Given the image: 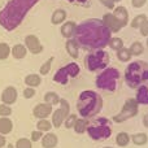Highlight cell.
Returning a JSON list of instances; mask_svg holds the SVG:
<instances>
[{"mask_svg": "<svg viewBox=\"0 0 148 148\" xmlns=\"http://www.w3.org/2000/svg\"><path fill=\"white\" fill-rule=\"evenodd\" d=\"M36 129H38L39 131H42V133H44V131H49L52 129V122L48 121L47 118L40 120V121H38V123H36Z\"/></svg>", "mask_w": 148, "mask_h": 148, "instance_id": "obj_32", "label": "cell"}, {"mask_svg": "<svg viewBox=\"0 0 148 148\" xmlns=\"http://www.w3.org/2000/svg\"><path fill=\"white\" fill-rule=\"evenodd\" d=\"M68 1H70V3H79V4H86L88 0H68Z\"/></svg>", "mask_w": 148, "mask_h": 148, "instance_id": "obj_44", "label": "cell"}, {"mask_svg": "<svg viewBox=\"0 0 148 148\" xmlns=\"http://www.w3.org/2000/svg\"><path fill=\"white\" fill-rule=\"evenodd\" d=\"M44 101L49 105H57L60 103V96L56 94V92L49 91L44 95Z\"/></svg>", "mask_w": 148, "mask_h": 148, "instance_id": "obj_28", "label": "cell"}, {"mask_svg": "<svg viewBox=\"0 0 148 148\" xmlns=\"http://www.w3.org/2000/svg\"><path fill=\"white\" fill-rule=\"evenodd\" d=\"M112 33L108 30L101 20L88 18L77 25L74 39L81 47L87 49H101L109 44Z\"/></svg>", "mask_w": 148, "mask_h": 148, "instance_id": "obj_1", "label": "cell"}, {"mask_svg": "<svg viewBox=\"0 0 148 148\" xmlns=\"http://www.w3.org/2000/svg\"><path fill=\"white\" fill-rule=\"evenodd\" d=\"M113 16H114V17L117 18L121 23H122L123 27L129 23V12H127V9H126L125 7H122V5L116 7L114 9H113Z\"/></svg>", "mask_w": 148, "mask_h": 148, "instance_id": "obj_15", "label": "cell"}, {"mask_svg": "<svg viewBox=\"0 0 148 148\" xmlns=\"http://www.w3.org/2000/svg\"><path fill=\"white\" fill-rule=\"evenodd\" d=\"M120 78V72L116 68H105L96 78V87L104 91L113 92L117 87V81Z\"/></svg>", "mask_w": 148, "mask_h": 148, "instance_id": "obj_6", "label": "cell"}, {"mask_svg": "<svg viewBox=\"0 0 148 148\" xmlns=\"http://www.w3.org/2000/svg\"><path fill=\"white\" fill-rule=\"evenodd\" d=\"M61 35L64 38H73L77 30V23L74 21H66L61 25Z\"/></svg>", "mask_w": 148, "mask_h": 148, "instance_id": "obj_17", "label": "cell"}, {"mask_svg": "<svg viewBox=\"0 0 148 148\" xmlns=\"http://www.w3.org/2000/svg\"><path fill=\"white\" fill-rule=\"evenodd\" d=\"M139 30H140V34L143 36H148V20L139 27Z\"/></svg>", "mask_w": 148, "mask_h": 148, "instance_id": "obj_41", "label": "cell"}, {"mask_svg": "<svg viewBox=\"0 0 148 148\" xmlns=\"http://www.w3.org/2000/svg\"><path fill=\"white\" fill-rule=\"evenodd\" d=\"M147 46H148V38H147Z\"/></svg>", "mask_w": 148, "mask_h": 148, "instance_id": "obj_47", "label": "cell"}, {"mask_svg": "<svg viewBox=\"0 0 148 148\" xmlns=\"http://www.w3.org/2000/svg\"><path fill=\"white\" fill-rule=\"evenodd\" d=\"M109 47L113 51H120L121 48H123V40L118 36H113L109 40Z\"/></svg>", "mask_w": 148, "mask_h": 148, "instance_id": "obj_29", "label": "cell"}, {"mask_svg": "<svg viewBox=\"0 0 148 148\" xmlns=\"http://www.w3.org/2000/svg\"><path fill=\"white\" fill-rule=\"evenodd\" d=\"M65 48H66V52L73 57V59H78L79 55V44L75 42V39H69L65 44Z\"/></svg>", "mask_w": 148, "mask_h": 148, "instance_id": "obj_19", "label": "cell"}, {"mask_svg": "<svg viewBox=\"0 0 148 148\" xmlns=\"http://www.w3.org/2000/svg\"><path fill=\"white\" fill-rule=\"evenodd\" d=\"M90 138L94 140H104L108 139L112 135V127H110V121H108L107 118H97V120L92 121L91 123H88L87 131Z\"/></svg>", "mask_w": 148, "mask_h": 148, "instance_id": "obj_5", "label": "cell"}, {"mask_svg": "<svg viewBox=\"0 0 148 148\" xmlns=\"http://www.w3.org/2000/svg\"><path fill=\"white\" fill-rule=\"evenodd\" d=\"M143 125L146 126V127H148V113L143 117Z\"/></svg>", "mask_w": 148, "mask_h": 148, "instance_id": "obj_45", "label": "cell"}, {"mask_svg": "<svg viewBox=\"0 0 148 148\" xmlns=\"http://www.w3.org/2000/svg\"><path fill=\"white\" fill-rule=\"evenodd\" d=\"M108 64H109V53L103 49H97L84 57V66L90 72L104 70L105 68H108Z\"/></svg>", "mask_w": 148, "mask_h": 148, "instance_id": "obj_7", "label": "cell"}, {"mask_svg": "<svg viewBox=\"0 0 148 148\" xmlns=\"http://www.w3.org/2000/svg\"><path fill=\"white\" fill-rule=\"evenodd\" d=\"M5 143H7V140H5V136L0 134V148L4 147V146H5Z\"/></svg>", "mask_w": 148, "mask_h": 148, "instance_id": "obj_43", "label": "cell"}, {"mask_svg": "<svg viewBox=\"0 0 148 148\" xmlns=\"http://www.w3.org/2000/svg\"><path fill=\"white\" fill-rule=\"evenodd\" d=\"M52 59H53V57L48 59V60H47V61L40 66V69H39V73H40L42 75H47V74L49 73V70H51V65H52Z\"/></svg>", "mask_w": 148, "mask_h": 148, "instance_id": "obj_35", "label": "cell"}, {"mask_svg": "<svg viewBox=\"0 0 148 148\" xmlns=\"http://www.w3.org/2000/svg\"><path fill=\"white\" fill-rule=\"evenodd\" d=\"M129 51H130L131 56H140L144 52V46L140 42H134V43L129 47Z\"/></svg>", "mask_w": 148, "mask_h": 148, "instance_id": "obj_26", "label": "cell"}, {"mask_svg": "<svg viewBox=\"0 0 148 148\" xmlns=\"http://www.w3.org/2000/svg\"><path fill=\"white\" fill-rule=\"evenodd\" d=\"M100 3H101L104 7H107L108 9H114V3H113V0H99Z\"/></svg>", "mask_w": 148, "mask_h": 148, "instance_id": "obj_40", "label": "cell"}, {"mask_svg": "<svg viewBox=\"0 0 148 148\" xmlns=\"http://www.w3.org/2000/svg\"><path fill=\"white\" fill-rule=\"evenodd\" d=\"M66 20V12L64 9H56L51 16V22L53 25H61V23L65 22Z\"/></svg>", "mask_w": 148, "mask_h": 148, "instance_id": "obj_20", "label": "cell"}, {"mask_svg": "<svg viewBox=\"0 0 148 148\" xmlns=\"http://www.w3.org/2000/svg\"><path fill=\"white\" fill-rule=\"evenodd\" d=\"M40 140H42V146H43V148H55L57 146L59 139H57L56 134L47 133L46 135H43V138H42Z\"/></svg>", "mask_w": 148, "mask_h": 148, "instance_id": "obj_18", "label": "cell"}, {"mask_svg": "<svg viewBox=\"0 0 148 148\" xmlns=\"http://www.w3.org/2000/svg\"><path fill=\"white\" fill-rule=\"evenodd\" d=\"M42 138H43V133H42V131L35 130L31 133V142H38V140H40Z\"/></svg>", "mask_w": 148, "mask_h": 148, "instance_id": "obj_39", "label": "cell"}, {"mask_svg": "<svg viewBox=\"0 0 148 148\" xmlns=\"http://www.w3.org/2000/svg\"><path fill=\"white\" fill-rule=\"evenodd\" d=\"M77 109L83 118H91L103 109V99L97 92L86 90L81 92L77 103Z\"/></svg>", "mask_w": 148, "mask_h": 148, "instance_id": "obj_3", "label": "cell"}, {"mask_svg": "<svg viewBox=\"0 0 148 148\" xmlns=\"http://www.w3.org/2000/svg\"><path fill=\"white\" fill-rule=\"evenodd\" d=\"M42 82V78L39 74H29V75L25 77V83L27 84V87H36L39 86Z\"/></svg>", "mask_w": 148, "mask_h": 148, "instance_id": "obj_24", "label": "cell"}, {"mask_svg": "<svg viewBox=\"0 0 148 148\" xmlns=\"http://www.w3.org/2000/svg\"><path fill=\"white\" fill-rule=\"evenodd\" d=\"M52 105L47 104V103H42V104H38L34 107L33 109V114L35 116L36 118H39V120H44V118H47L48 116L52 114Z\"/></svg>", "mask_w": 148, "mask_h": 148, "instance_id": "obj_14", "label": "cell"}, {"mask_svg": "<svg viewBox=\"0 0 148 148\" xmlns=\"http://www.w3.org/2000/svg\"><path fill=\"white\" fill-rule=\"evenodd\" d=\"M10 55V47L7 43H0V60L8 59Z\"/></svg>", "mask_w": 148, "mask_h": 148, "instance_id": "obj_33", "label": "cell"}, {"mask_svg": "<svg viewBox=\"0 0 148 148\" xmlns=\"http://www.w3.org/2000/svg\"><path fill=\"white\" fill-rule=\"evenodd\" d=\"M34 95H35V90L33 87H26L23 90V97H26V99H31Z\"/></svg>", "mask_w": 148, "mask_h": 148, "instance_id": "obj_38", "label": "cell"}, {"mask_svg": "<svg viewBox=\"0 0 148 148\" xmlns=\"http://www.w3.org/2000/svg\"><path fill=\"white\" fill-rule=\"evenodd\" d=\"M138 110H139L138 101H136L135 99H127L126 103L123 104L122 109L120 110V113L113 117V121L118 122V123L123 122V121H127V120H130V118L135 117V116L138 114Z\"/></svg>", "mask_w": 148, "mask_h": 148, "instance_id": "obj_9", "label": "cell"}, {"mask_svg": "<svg viewBox=\"0 0 148 148\" xmlns=\"http://www.w3.org/2000/svg\"><path fill=\"white\" fill-rule=\"evenodd\" d=\"M147 3V0H131V5L134 8H142Z\"/></svg>", "mask_w": 148, "mask_h": 148, "instance_id": "obj_42", "label": "cell"}, {"mask_svg": "<svg viewBox=\"0 0 148 148\" xmlns=\"http://www.w3.org/2000/svg\"><path fill=\"white\" fill-rule=\"evenodd\" d=\"M121 1V0H113V3H114V4H116V3H120Z\"/></svg>", "mask_w": 148, "mask_h": 148, "instance_id": "obj_46", "label": "cell"}, {"mask_svg": "<svg viewBox=\"0 0 148 148\" xmlns=\"http://www.w3.org/2000/svg\"><path fill=\"white\" fill-rule=\"evenodd\" d=\"M125 81L131 88H138L140 84L148 82V62H131L125 70Z\"/></svg>", "mask_w": 148, "mask_h": 148, "instance_id": "obj_4", "label": "cell"}, {"mask_svg": "<svg viewBox=\"0 0 148 148\" xmlns=\"http://www.w3.org/2000/svg\"><path fill=\"white\" fill-rule=\"evenodd\" d=\"M104 148H112V147H104Z\"/></svg>", "mask_w": 148, "mask_h": 148, "instance_id": "obj_48", "label": "cell"}, {"mask_svg": "<svg viewBox=\"0 0 148 148\" xmlns=\"http://www.w3.org/2000/svg\"><path fill=\"white\" fill-rule=\"evenodd\" d=\"M16 148H33V144L27 138H20L16 143Z\"/></svg>", "mask_w": 148, "mask_h": 148, "instance_id": "obj_34", "label": "cell"}, {"mask_svg": "<svg viewBox=\"0 0 148 148\" xmlns=\"http://www.w3.org/2000/svg\"><path fill=\"white\" fill-rule=\"evenodd\" d=\"M116 143L120 147H126L129 143H130V135L127 133H118L117 136H116Z\"/></svg>", "mask_w": 148, "mask_h": 148, "instance_id": "obj_27", "label": "cell"}, {"mask_svg": "<svg viewBox=\"0 0 148 148\" xmlns=\"http://www.w3.org/2000/svg\"><path fill=\"white\" fill-rule=\"evenodd\" d=\"M38 1L39 0H9L0 10V25L8 31L14 30Z\"/></svg>", "mask_w": 148, "mask_h": 148, "instance_id": "obj_2", "label": "cell"}, {"mask_svg": "<svg viewBox=\"0 0 148 148\" xmlns=\"http://www.w3.org/2000/svg\"><path fill=\"white\" fill-rule=\"evenodd\" d=\"M131 142L135 146H144L148 142V135L146 133H136L134 135H131Z\"/></svg>", "mask_w": 148, "mask_h": 148, "instance_id": "obj_25", "label": "cell"}, {"mask_svg": "<svg viewBox=\"0 0 148 148\" xmlns=\"http://www.w3.org/2000/svg\"><path fill=\"white\" fill-rule=\"evenodd\" d=\"M88 121L86 120V118H78V120L75 121V123H74V131H75L77 134H83L87 131V127H88Z\"/></svg>", "mask_w": 148, "mask_h": 148, "instance_id": "obj_23", "label": "cell"}, {"mask_svg": "<svg viewBox=\"0 0 148 148\" xmlns=\"http://www.w3.org/2000/svg\"><path fill=\"white\" fill-rule=\"evenodd\" d=\"M135 100L138 101V104L148 105V82H146V83H143V84H140V86L138 87Z\"/></svg>", "mask_w": 148, "mask_h": 148, "instance_id": "obj_16", "label": "cell"}, {"mask_svg": "<svg viewBox=\"0 0 148 148\" xmlns=\"http://www.w3.org/2000/svg\"><path fill=\"white\" fill-rule=\"evenodd\" d=\"M12 113V109H10L9 105L7 104H0V116L1 117H8Z\"/></svg>", "mask_w": 148, "mask_h": 148, "instance_id": "obj_37", "label": "cell"}, {"mask_svg": "<svg viewBox=\"0 0 148 148\" xmlns=\"http://www.w3.org/2000/svg\"><path fill=\"white\" fill-rule=\"evenodd\" d=\"M78 120V117H77V114H69L66 117V120L64 121V125L66 129H73L74 127V123H75V121Z\"/></svg>", "mask_w": 148, "mask_h": 148, "instance_id": "obj_36", "label": "cell"}, {"mask_svg": "<svg viewBox=\"0 0 148 148\" xmlns=\"http://www.w3.org/2000/svg\"><path fill=\"white\" fill-rule=\"evenodd\" d=\"M60 108L56 109L55 112H52V126L55 127H60L64 123V121L66 120V117L70 114V105L68 103V100L60 99Z\"/></svg>", "mask_w": 148, "mask_h": 148, "instance_id": "obj_10", "label": "cell"}, {"mask_svg": "<svg viewBox=\"0 0 148 148\" xmlns=\"http://www.w3.org/2000/svg\"><path fill=\"white\" fill-rule=\"evenodd\" d=\"M17 90H16V87L13 86H8L4 88V91L1 92V101L3 104H7V105H12L16 103V100H17Z\"/></svg>", "mask_w": 148, "mask_h": 148, "instance_id": "obj_13", "label": "cell"}, {"mask_svg": "<svg viewBox=\"0 0 148 148\" xmlns=\"http://www.w3.org/2000/svg\"><path fill=\"white\" fill-rule=\"evenodd\" d=\"M101 21L104 22V25L107 26L108 30H109L110 33H118V31L123 27L122 23L113 16V13H105V14L103 16Z\"/></svg>", "mask_w": 148, "mask_h": 148, "instance_id": "obj_11", "label": "cell"}, {"mask_svg": "<svg viewBox=\"0 0 148 148\" xmlns=\"http://www.w3.org/2000/svg\"><path fill=\"white\" fill-rule=\"evenodd\" d=\"M27 48L25 47V44H16L13 48H10V53L16 60H22L26 56Z\"/></svg>", "mask_w": 148, "mask_h": 148, "instance_id": "obj_21", "label": "cell"}, {"mask_svg": "<svg viewBox=\"0 0 148 148\" xmlns=\"http://www.w3.org/2000/svg\"><path fill=\"white\" fill-rule=\"evenodd\" d=\"M147 20H148V18H147L146 14H138V16H135V17L133 18V21H131V27L139 29L144 22H146Z\"/></svg>", "mask_w": 148, "mask_h": 148, "instance_id": "obj_31", "label": "cell"}, {"mask_svg": "<svg viewBox=\"0 0 148 148\" xmlns=\"http://www.w3.org/2000/svg\"><path fill=\"white\" fill-rule=\"evenodd\" d=\"M25 47L27 48V51H30L31 53L38 55L43 51V46H42L40 40L36 35H27L25 38Z\"/></svg>", "mask_w": 148, "mask_h": 148, "instance_id": "obj_12", "label": "cell"}, {"mask_svg": "<svg viewBox=\"0 0 148 148\" xmlns=\"http://www.w3.org/2000/svg\"><path fill=\"white\" fill-rule=\"evenodd\" d=\"M13 123L8 117H1L0 118V134L1 135H7L12 131Z\"/></svg>", "mask_w": 148, "mask_h": 148, "instance_id": "obj_22", "label": "cell"}, {"mask_svg": "<svg viewBox=\"0 0 148 148\" xmlns=\"http://www.w3.org/2000/svg\"><path fill=\"white\" fill-rule=\"evenodd\" d=\"M81 72V68L77 62H70L65 66L60 68L53 75V81L60 84H66L72 78H75Z\"/></svg>", "mask_w": 148, "mask_h": 148, "instance_id": "obj_8", "label": "cell"}, {"mask_svg": "<svg viewBox=\"0 0 148 148\" xmlns=\"http://www.w3.org/2000/svg\"><path fill=\"white\" fill-rule=\"evenodd\" d=\"M117 59L120 60V61L122 62H127L130 61L131 59V55H130V51H129V48H121L120 51H117Z\"/></svg>", "mask_w": 148, "mask_h": 148, "instance_id": "obj_30", "label": "cell"}]
</instances>
